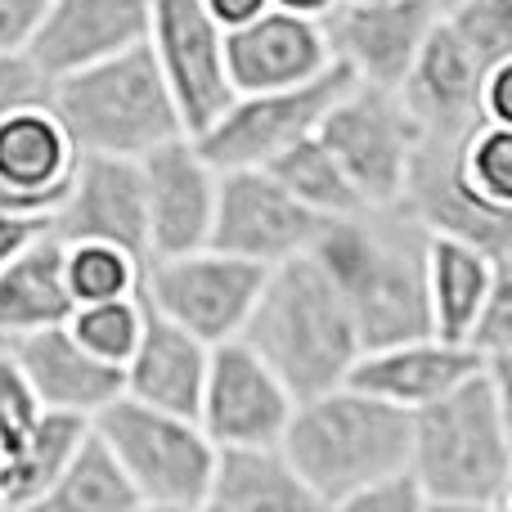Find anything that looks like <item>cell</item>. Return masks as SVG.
<instances>
[{"label":"cell","instance_id":"1","mask_svg":"<svg viewBox=\"0 0 512 512\" xmlns=\"http://www.w3.org/2000/svg\"><path fill=\"white\" fill-rule=\"evenodd\" d=\"M409 472L436 512H504L512 504L508 369L481 364L445 396L409 409Z\"/></svg>","mask_w":512,"mask_h":512},{"label":"cell","instance_id":"2","mask_svg":"<svg viewBox=\"0 0 512 512\" xmlns=\"http://www.w3.org/2000/svg\"><path fill=\"white\" fill-rule=\"evenodd\" d=\"M310 256L342 292L364 346L432 333L427 230L400 203L328 216L310 243Z\"/></svg>","mask_w":512,"mask_h":512},{"label":"cell","instance_id":"3","mask_svg":"<svg viewBox=\"0 0 512 512\" xmlns=\"http://www.w3.org/2000/svg\"><path fill=\"white\" fill-rule=\"evenodd\" d=\"M239 337L279 373V382L297 400L346 382L355 355L364 351L342 292L310 252L265 265L261 292Z\"/></svg>","mask_w":512,"mask_h":512},{"label":"cell","instance_id":"4","mask_svg":"<svg viewBox=\"0 0 512 512\" xmlns=\"http://www.w3.org/2000/svg\"><path fill=\"white\" fill-rule=\"evenodd\" d=\"M279 445L319 508H346L364 486L409 468V409L337 382L292 405Z\"/></svg>","mask_w":512,"mask_h":512},{"label":"cell","instance_id":"5","mask_svg":"<svg viewBox=\"0 0 512 512\" xmlns=\"http://www.w3.org/2000/svg\"><path fill=\"white\" fill-rule=\"evenodd\" d=\"M50 108L77 153L140 158L153 144L185 135L149 41L50 77Z\"/></svg>","mask_w":512,"mask_h":512},{"label":"cell","instance_id":"6","mask_svg":"<svg viewBox=\"0 0 512 512\" xmlns=\"http://www.w3.org/2000/svg\"><path fill=\"white\" fill-rule=\"evenodd\" d=\"M90 427L117 454L140 508H203L212 481L216 445L198 418L144 405L135 396H113L90 414Z\"/></svg>","mask_w":512,"mask_h":512},{"label":"cell","instance_id":"7","mask_svg":"<svg viewBox=\"0 0 512 512\" xmlns=\"http://www.w3.org/2000/svg\"><path fill=\"white\" fill-rule=\"evenodd\" d=\"M319 140L346 171L364 207H396L405 189L409 162L423 144V126L405 108L400 90L373 86V81H351L342 95L328 104L319 122Z\"/></svg>","mask_w":512,"mask_h":512},{"label":"cell","instance_id":"8","mask_svg":"<svg viewBox=\"0 0 512 512\" xmlns=\"http://www.w3.org/2000/svg\"><path fill=\"white\" fill-rule=\"evenodd\" d=\"M351 68L346 63H328L324 72H315L310 81L297 86H274V90H239L230 104L221 108L216 122H207L194 135V144L203 149V158L216 171L225 167H265L270 158H279L283 149H292L297 140L319 131L328 104L351 86Z\"/></svg>","mask_w":512,"mask_h":512},{"label":"cell","instance_id":"9","mask_svg":"<svg viewBox=\"0 0 512 512\" xmlns=\"http://www.w3.org/2000/svg\"><path fill=\"white\" fill-rule=\"evenodd\" d=\"M265 265L216 248H189L171 256H149L140 279V301L153 315L180 324L198 342L216 346L243 333L256 292H261Z\"/></svg>","mask_w":512,"mask_h":512},{"label":"cell","instance_id":"10","mask_svg":"<svg viewBox=\"0 0 512 512\" xmlns=\"http://www.w3.org/2000/svg\"><path fill=\"white\" fill-rule=\"evenodd\" d=\"M144 41L171 90L185 135H198L234 99L225 68V27L207 14L203 0H153Z\"/></svg>","mask_w":512,"mask_h":512},{"label":"cell","instance_id":"11","mask_svg":"<svg viewBox=\"0 0 512 512\" xmlns=\"http://www.w3.org/2000/svg\"><path fill=\"white\" fill-rule=\"evenodd\" d=\"M324 216L301 207L265 167H225L216 176V207L207 248L243 256L256 265H279L310 252Z\"/></svg>","mask_w":512,"mask_h":512},{"label":"cell","instance_id":"12","mask_svg":"<svg viewBox=\"0 0 512 512\" xmlns=\"http://www.w3.org/2000/svg\"><path fill=\"white\" fill-rule=\"evenodd\" d=\"M292 405H297V396L283 387L279 373L243 337L216 342L207 351L203 396H198L194 418L212 445L279 441Z\"/></svg>","mask_w":512,"mask_h":512},{"label":"cell","instance_id":"13","mask_svg":"<svg viewBox=\"0 0 512 512\" xmlns=\"http://www.w3.org/2000/svg\"><path fill=\"white\" fill-rule=\"evenodd\" d=\"M445 9L450 0H337L319 23L333 59L346 63L355 81L396 90Z\"/></svg>","mask_w":512,"mask_h":512},{"label":"cell","instance_id":"14","mask_svg":"<svg viewBox=\"0 0 512 512\" xmlns=\"http://www.w3.org/2000/svg\"><path fill=\"white\" fill-rule=\"evenodd\" d=\"M50 234L63 243H117V248L149 261V212H144L140 158L81 153L50 212Z\"/></svg>","mask_w":512,"mask_h":512},{"label":"cell","instance_id":"15","mask_svg":"<svg viewBox=\"0 0 512 512\" xmlns=\"http://www.w3.org/2000/svg\"><path fill=\"white\" fill-rule=\"evenodd\" d=\"M400 207L427 234L463 239L490 252L495 261H512V207L486 203L463 185V176L454 171V140L423 135L414 162H409L405 189H400Z\"/></svg>","mask_w":512,"mask_h":512},{"label":"cell","instance_id":"16","mask_svg":"<svg viewBox=\"0 0 512 512\" xmlns=\"http://www.w3.org/2000/svg\"><path fill=\"white\" fill-rule=\"evenodd\" d=\"M216 176L194 135H171L140 153L144 212H149V256H171L203 248L212 230Z\"/></svg>","mask_w":512,"mask_h":512},{"label":"cell","instance_id":"17","mask_svg":"<svg viewBox=\"0 0 512 512\" xmlns=\"http://www.w3.org/2000/svg\"><path fill=\"white\" fill-rule=\"evenodd\" d=\"M490 63L454 32L450 23H436L427 41L418 45L414 63H409L405 81H400V99L432 140H459L468 126H477V90Z\"/></svg>","mask_w":512,"mask_h":512},{"label":"cell","instance_id":"18","mask_svg":"<svg viewBox=\"0 0 512 512\" xmlns=\"http://www.w3.org/2000/svg\"><path fill=\"white\" fill-rule=\"evenodd\" d=\"M333 63L328 36L319 18L288 14V9H261L248 23L225 32V68L230 86L239 90H274L310 81Z\"/></svg>","mask_w":512,"mask_h":512},{"label":"cell","instance_id":"19","mask_svg":"<svg viewBox=\"0 0 512 512\" xmlns=\"http://www.w3.org/2000/svg\"><path fill=\"white\" fill-rule=\"evenodd\" d=\"M153 0H50L27 54L45 77H63L149 36Z\"/></svg>","mask_w":512,"mask_h":512},{"label":"cell","instance_id":"20","mask_svg":"<svg viewBox=\"0 0 512 512\" xmlns=\"http://www.w3.org/2000/svg\"><path fill=\"white\" fill-rule=\"evenodd\" d=\"M9 355L23 369L41 409H68V414H95L113 396H122V369L104 364L72 337L68 324H45L32 333L9 337Z\"/></svg>","mask_w":512,"mask_h":512},{"label":"cell","instance_id":"21","mask_svg":"<svg viewBox=\"0 0 512 512\" xmlns=\"http://www.w3.org/2000/svg\"><path fill=\"white\" fill-rule=\"evenodd\" d=\"M477 369L481 360L468 342H445L436 333H423V337H405V342H387V346H364L355 355L346 382L378 400H391L400 409H418L427 400L445 396L454 382H463Z\"/></svg>","mask_w":512,"mask_h":512},{"label":"cell","instance_id":"22","mask_svg":"<svg viewBox=\"0 0 512 512\" xmlns=\"http://www.w3.org/2000/svg\"><path fill=\"white\" fill-rule=\"evenodd\" d=\"M207 351H212L207 342H198L194 333L149 310L140 342L122 364V396L194 418L198 396H203Z\"/></svg>","mask_w":512,"mask_h":512},{"label":"cell","instance_id":"23","mask_svg":"<svg viewBox=\"0 0 512 512\" xmlns=\"http://www.w3.org/2000/svg\"><path fill=\"white\" fill-rule=\"evenodd\" d=\"M225 512H315V495L297 477L279 441L216 445L207 504Z\"/></svg>","mask_w":512,"mask_h":512},{"label":"cell","instance_id":"24","mask_svg":"<svg viewBox=\"0 0 512 512\" xmlns=\"http://www.w3.org/2000/svg\"><path fill=\"white\" fill-rule=\"evenodd\" d=\"M77 158H81L77 144H72V135L54 117L50 99L23 104L9 117H0V180L41 198L50 212L59 203Z\"/></svg>","mask_w":512,"mask_h":512},{"label":"cell","instance_id":"25","mask_svg":"<svg viewBox=\"0 0 512 512\" xmlns=\"http://www.w3.org/2000/svg\"><path fill=\"white\" fill-rule=\"evenodd\" d=\"M504 270H512V261H495L490 252L472 248L463 239L427 234V315H432V333L445 337V342H463Z\"/></svg>","mask_w":512,"mask_h":512},{"label":"cell","instance_id":"26","mask_svg":"<svg viewBox=\"0 0 512 512\" xmlns=\"http://www.w3.org/2000/svg\"><path fill=\"white\" fill-rule=\"evenodd\" d=\"M68 315L72 292L63 279V243L41 230L0 265V342L45 324H63Z\"/></svg>","mask_w":512,"mask_h":512},{"label":"cell","instance_id":"27","mask_svg":"<svg viewBox=\"0 0 512 512\" xmlns=\"http://www.w3.org/2000/svg\"><path fill=\"white\" fill-rule=\"evenodd\" d=\"M90 427L86 414H68V409H41L18 450L0 463V508H36L59 468L68 463L72 445Z\"/></svg>","mask_w":512,"mask_h":512},{"label":"cell","instance_id":"28","mask_svg":"<svg viewBox=\"0 0 512 512\" xmlns=\"http://www.w3.org/2000/svg\"><path fill=\"white\" fill-rule=\"evenodd\" d=\"M36 508H45V512H131V508H140V499H135L131 481H126L117 454L108 450V441L95 427H86L81 441L72 445L68 463L59 468V477L50 481V490L41 495Z\"/></svg>","mask_w":512,"mask_h":512},{"label":"cell","instance_id":"29","mask_svg":"<svg viewBox=\"0 0 512 512\" xmlns=\"http://www.w3.org/2000/svg\"><path fill=\"white\" fill-rule=\"evenodd\" d=\"M274 180L297 198L301 207H310L315 216H351V212H364V198L355 194V185L346 180V171L337 167V158L328 153V144L319 135H306L297 140L292 149H283L279 158L265 162Z\"/></svg>","mask_w":512,"mask_h":512},{"label":"cell","instance_id":"30","mask_svg":"<svg viewBox=\"0 0 512 512\" xmlns=\"http://www.w3.org/2000/svg\"><path fill=\"white\" fill-rule=\"evenodd\" d=\"M63 279H68L72 306H77V301L131 297V292H140L144 256L117 248V243L77 239V243H63Z\"/></svg>","mask_w":512,"mask_h":512},{"label":"cell","instance_id":"31","mask_svg":"<svg viewBox=\"0 0 512 512\" xmlns=\"http://www.w3.org/2000/svg\"><path fill=\"white\" fill-rule=\"evenodd\" d=\"M144 319H149V306L140 301V292H131V297L77 301L63 324L72 328V337H77L95 360L122 369L126 355L135 351V342H140V333H144Z\"/></svg>","mask_w":512,"mask_h":512},{"label":"cell","instance_id":"32","mask_svg":"<svg viewBox=\"0 0 512 512\" xmlns=\"http://www.w3.org/2000/svg\"><path fill=\"white\" fill-rule=\"evenodd\" d=\"M454 171L486 203L512 207V126L477 122L454 140Z\"/></svg>","mask_w":512,"mask_h":512},{"label":"cell","instance_id":"33","mask_svg":"<svg viewBox=\"0 0 512 512\" xmlns=\"http://www.w3.org/2000/svg\"><path fill=\"white\" fill-rule=\"evenodd\" d=\"M463 342L477 351L481 364H495V369H508L512 364V270H504L495 279L486 306H481V315L472 319Z\"/></svg>","mask_w":512,"mask_h":512},{"label":"cell","instance_id":"34","mask_svg":"<svg viewBox=\"0 0 512 512\" xmlns=\"http://www.w3.org/2000/svg\"><path fill=\"white\" fill-rule=\"evenodd\" d=\"M36 414H41V400L32 396L23 369L14 364L9 346L0 342V463L18 450V441H23L27 427L36 423Z\"/></svg>","mask_w":512,"mask_h":512},{"label":"cell","instance_id":"35","mask_svg":"<svg viewBox=\"0 0 512 512\" xmlns=\"http://www.w3.org/2000/svg\"><path fill=\"white\" fill-rule=\"evenodd\" d=\"M50 99V77L36 68L27 50H0V117H9L23 104Z\"/></svg>","mask_w":512,"mask_h":512},{"label":"cell","instance_id":"36","mask_svg":"<svg viewBox=\"0 0 512 512\" xmlns=\"http://www.w3.org/2000/svg\"><path fill=\"white\" fill-rule=\"evenodd\" d=\"M342 512H427V495L414 472L400 468L387 472L382 481H373V486H364Z\"/></svg>","mask_w":512,"mask_h":512},{"label":"cell","instance_id":"37","mask_svg":"<svg viewBox=\"0 0 512 512\" xmlns=\"http://www.w3.org/2000/svg\"><path fill=\"white\" fill-rule=\"evenodd\" d=\"M477 117L481 122L512 126V59H499L486 68L477 90Z\"/></svg>","mask_w":512,"mask_h":512},{"label":"cell","instance_id":"38","mask_svg":"<svg viewBox=\"0 0 512 512\" xmlns=\"http://www.w3.org/2000/svg\"><path fill=\"white\" fill-rule=\"evenodd\" d=\"M50 0H0V50H27Z\"/></svg>","mask_w":512,"mask_h":512},{"label":"cell","instance_id":"39","mask_svg":"<svg viewBox=\"0 0 512 512\" xmlns=\"http://www.w3.org/2000/svg\"><path fill=\"white\" fill-rule=\"evenodd\" d=\"M41 230H50V216H0V265L18 248H27Z\"/></svg>","mask_w":512,"mask_h":512},{"label":"cell","instance_id":"40","mask_svg":"<svg viewBox=\"0 0 512 512\" xmlns=\"http://www.w3.org/2000/svg\"><path fill=\"white\" fill-rule=\"evenodd\" d=\"M207 5V14L216 18V23L230 32V27H239V23H248V18H256L261 9H270V0H203Z\"/></svg>","mask_w":512,"mask_h":512},{"label":"cell","instance_id":"41","mask_svg":"<svg viewBox=\"0 0 512 512\" xmlns=\"http://www.w3.org/2000/svg\"><path fill=\"white\" fill-rule=\"evenodd\" d=\"M274 9H288V14H306V18H324L337 0H270Z\"/></svg>","mask_w":512,"mask_h":512}]
</instances>
